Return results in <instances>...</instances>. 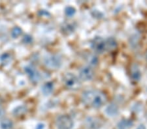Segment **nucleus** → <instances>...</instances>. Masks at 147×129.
Here are the masks:
<instances>
[{
	"label": "nucleus",
	"mask_w": 147,
	"mask_h": 129,
	"mask_svg": "<svg viewBox=\"0 0 147 129\" xmlns=\"http://www.w3.org/2000/svg\"><path fill=\"white\" fill-rule=\"evenodd\" d=\"M12 58L10 54H9L7 53H5L3 54H2L0 57V62L2 65H9V63L11 62Z\"/></svg>",
	"instance_id": "f3484780"
},
{
	"label": "nucleus",
	"mask_w": 147,
	"mask_h": 129,
	"mask_svg": "<svg viewBox=\"0 0 147 129\" xmlns=\"http://www.w3.org/2000/svg\"><path fill=\"white\" fill-rule=\"evenodd\" d=\"M106 41L107 51H112L113 50H115V49L117 48V42L113 37H109V38L106 39Z\"/></svg>",
	"instance_id": "4468645a"
},
{
	"label": "nucleus",
	"mask_w": 147,
	"mask_h": 129,
	"mask_svg": "<svg viewBox=\"0 0 147 129\" xmlns=\"http://www.w3.org/2000/svg\"><path fill=\"white\" fill-rule=\"evenodd\" d=\"M22 34V29L19 27H15L11 31V37L13 39L18 38Z\"/></svg>",
	"instance_id": "6ab92c4d"
},
{
	"label": "nucleus",
	"mask_w": 147,
	"mask_h": 129,
	"mask_svg": "<svg viewBox=\"0 0 147 129\" xmlns=\"http://www.w3.org/2000/svg\"><path fill=\"white\" fill-rule=\"evenodd\" d=\"M90 46L94 52L98 53H103L107 51V49L106 39L100 37H96L92 39L90 43Z\"/></svg>",
	"instance_id": "7ed1b4c3"
},
{
	"label": "nucleus",
	"mask_w": 147,
	"mask_h": 129,
	"mask_svg": "<svg viewBox=\"0 0 147 129\" xmlns=\"http://www.w3.org/2000/svg\"><path fill=\"white\" fill-rule=\"evenodd\" d=\"M134 125V122L131 119H124L121 120L118 123L117 127L118 129H129Z\"/></svg>",
	"instance_id": "ddd939ff"
},
{
	"label": "nucleus",
	"mask_w": 147,
	"mask_h": 129,
	"mask_svg": "<svg viewBox=\"0 0 147 129\" xmlns=\"http://www.w3.org/2000/svg\"><path fill=\"white\" fill-rule=\"evenodd\" d=\"M86 61L89 64L90 67H96V65H98L99 60L98 58L96 55L94 54H89L88 55L86 56Z\"/></svg>",
	"instance_id": "2eb2a0df"
},
{
	"label": "nucleus",
	"mask_w": 147,
	"mask_h": 129,
	"mask_svg": "<svg viewBox=\"0 0 147 129\" xmlns=\"http://www.w3.org/2000/svg\"><path fill=\"white\" fill-rule=\"evenodd\" d=\"M86 125L90 129H99L101 127V123L96 117H88L86 119Z\"/></svg>",
	"instance_id": "6e6552de"
},
{
	"label": "nucleus",
	"mask_w": 147,
	"mask_h": 129,
	"mask_svg": "<svg viewBox=\"0 0 147 129\" xmlns=\"http://www.w3.org/2000/svg\"><path fill=\"white\" fill-rule=\"evenodd\" d=\"M54 84L53 82H47L42 86L41 91L45 96H49L53 92Z\"/></svg>",
	"instance_id": "9b49d317"
},
{
	"label": "nucleus",
	"mask_w": 147,
	"mask_h": 129,
	"mask_svg": "<svg viewBox=\"0 0 147 129\" xmlns=\"http://www.w3.org/2000/svg\"><path fill=\"white\" fill-rule=\"evenodd\" d=\"M75 27V25L73 23H64L61 27V29L63 33L69 35L74 32Z\"/></svg>",
	"instance_id": "f8f14e48"
},
{
	"label": "nucleus",
	"mask_w": 147,
	"mask_h": 129,
	"mask_svg": "<svg viewBox=\"0 0 147 129\" xmlns=\"http://www.w3.org/2000/svg\"><path fill=\"white\" fill-rule=\"evenodd\" d=\"M0 126L2 129H12L13 127V123L10 119H5L0 123Z\"/></svg>",
	"instance_id": "dca6fc26"
},
{
	"label": "nucleus",
	"mask_w": 147,
	"mask_h": 129,
	"mask_svg": "<svg viewBox=\"0 0 147 129\" xmlns=\"http://www.w3.org/2000/svg\"><path fill=\"white\" fill-rule=\"evenodd\" d=\"M63 82L64 85L70 90H77L81 86L80 80L73 73L65 74L63 78Z\"/></svg>",
	"instance_id": "f03ea898"
},
{
	"label": "nucleus",
	"mask_w": 147,
	"mask_h": 129,
	"mask_svg": "<svg viewBox=\"0 0 147 129\" xmlns=\"http://www.w3.org/2000/svg\"><path fill=\"white\" fill-rule=\"evenodd\" d=\"M4 114L5 112H4L3 109L0 107V118H1V117L4 116Z\"/></svg>",
	"instance_id": "b1692460"
},
{
	"label": "nucleus",
	"mask_w": 147,
	"mask_h": 129,
	"mask_svg": "<svg viewBox=\"0 0 147 129\" xmlns=\"http://www.w3.org/2000/svg\"><path fill=\"white\" fill-rule=\"evenodd\" d=\"M44 127H45V125H44V124L40 123V124H39V125H38L37 126L36 129H43Z\"/></svg>",
	"instance_id": "5701e85b"
},
{
	"label": "nucleus",
	"mask_w": 147,
	"mask_h": 129,
	"mask_svg": "<svg viewBox=\"0 0 147 129\" xmlns=\"http://www.w3.org/2000/svg\"><path fill=\"white\" fill-rule=\"evenodd\" d=\"M136 129H146V128L145 127V126L143 125V124H141V125H140L137 126Z\"/></svg>",
	"instance_id": "393cba45"
},
{
	"label": "nucleus",
	"mask_w": 147,
	"mask_h": 129,
	"mask_svg": "<svg viewBox=\"0 0 147 129\" xmlns=\"http://www.w3.org/2000/svg\"><path fill=\"white\" fill-rule=\"evenodd\" d=\"M79 78L82 81H90L94 78V72L93 69L90 66H84L79 70Z\"/></svg>",
	"instance_id": "0eeeda50"
},
{
	"label": "nucleus",
	"mask_w": 147,
	"mask_h": 129,
	"mask_svg": "<svg viewBox=\"0 0 147 129\" xmlns=\"http://www.w3.org/2000/svg\"><path fill=\"white\" fill-rule=\"evenodd\" d=\"M105 114L109 117L117 116L118 114V106L115 104H111L109 105L105 109Z\"/></svg>",
	"instance_id": "9d476101"
},
{
	"label": "nucleus",
	"mask_w": 147,
	"mask_h": 129,
	"mask_svg": "<svg viewBox=\"0 0 147 129\" xmlns=\"http://www.w3.org/2000/svg\"><path fill=\"white\" fill-rule=\"evenodd\" d=\"M24 71L29 77L30 80L34 83H37L41 80V74L32 65H28L24 67Z\"/></svg>",
	"instance_id": "423d86ee"
},
{
	"label": "nucleus",
	"mask_w": 147,
	"mask_h": 129,
	"mask_svg": "<svg viewBox=\"0 0 147 129\" xmlns=\"http://www.w3.org/2000/svg\"><path fill=\"white\" fill-rule=\"evenodd\" d=\"M44 63L49 69H58L61 65V58L58 55H49L45 59Z\"/></svg>",
	"instance_id": "39448f33"
},
{
	"label": "nucleus",
	"mask_w": 147,
	"mask_h": 129,
	"mask_svg": "<svg viewBox=\"0 0 147 129\" xmlns=\"http://www.w3.org/2000/svg\"><path fill=\"white\" fill-rule=\"evenodd\" d=\"M27 112V108L24 106H20L13 110V114L15 116H20Z\"/></svg>",
	"instance_id": "a211bd4d"
},
{
	"label": "nucleus",
	"mask_w": 147,
	"mask_h": 129,
	"mask_svg": "<svg viewBox=\"0 0 147 129\" xmlns=\"http://www.w3.org/2000/svg\"><path fill=\"white\" fill-rule=\"evenodd\" d=\"M130 74H131L132 80L135 82H138L141 79V72L137 64L132 65L131 69H130Z\"/></svg>",
	"instance_id": "1a4fd4ad"
},
{
	"label": "nucleus",
	"mask_w": 147,
	"mask_h": 129,
	"mask_svg": "<svg viewBox=\"0 0 147 129\" xmlns=\"http://www.w3.org/2000/svg\"><path fill=\"white\" fill-rule=\"evenodd\" d=\"M76 13V9L73 7H67L65 9V14L67 17H72Z\"/></svg>",
	"instance_id": "aec40b11"
},
{
	"label": "nucleus",
	"mask_w": 147,
	"mask_h": 129,
	"mask_svg": "<svg viewBox=\"0 0 147 129\" xmlns=\"http://www.w3.org/2000/svg\"><path fill=\"white\" fill-rule=\"evenodd\" d=\"M39 15L40 16H51V14H50L48 11H45V10H41L39 12Z\"/></svg>",
	"instance_id": "4be33fe9"
},
{
	"label": "nucleus",
	"mask_w": 147,
	"mask_h": 129,
	"mask_svg": "<svg viewBox=\"0 0 147 129\" xmlns=\"http://www.w3.org/2000/svg\"><path fill=\"white\" fill-rule=\"evenodd\" d=\"M56 125L58 129H72L74 123L69 116L67 115H62L57 118Z\"/></svg>",
	"instance_id": "20e7f679"
},
{
	"label": "nucleus",
	"mask_w": 147,
	"mask_h": 129,
	"mask_svg": "<svg viewBox=\"0 0 147 129\" xmlns=\"http://www.w3.org/2000/svg\"><path fill=\"white\" fill-rule=\"evenodd\" d=\"M146 60H147V53H146Z\"/></svg>",
	"instance_id": "a878e982"
},
{
	"label": "nucleus",
	"mask_w": 147,
	"mask_h": 129,
	"mask_svg": "<svg viewBox=\"0 0 147 129\" xmlns=\"http://www.w3.org/2000/svg\"><path fill=\"white\" fill-rule=\"evenodd\" d=\"M81 100L88 107L99 108L106 104L107 98L105 94L99 90H87L82 93Z\"/></svg>",
	"instance_id": "f257e3e1"
},
{
	"label": "nucleus",
	"mask_w": 147,
	"mask_h": 129,
	"mask_svg": "<svg viewBox=\"0 0 147 129\" xmlns=\"http://www.w3.org/2000/svg\"><path fill=\"white\" fill-rule=\"evenodd\" d=\"M33 41V38L32 36H30V35H26L24 36L23 38V43H24L25 44H30Z\"/></svg>",
	"instance_id": "412c9836"
}]
</instances>
